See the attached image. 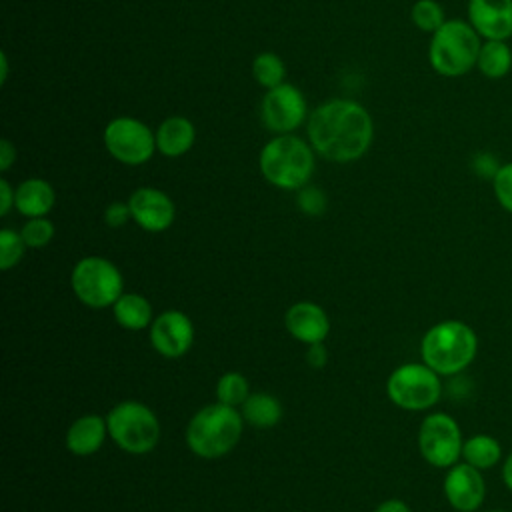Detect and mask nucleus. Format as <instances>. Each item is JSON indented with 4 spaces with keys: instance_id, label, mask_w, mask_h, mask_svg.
Listing matches in <instances>:
<instances>
[{
    "instance_id": "obj_5",
    "label": "nucleus",
    "mask_w": 512,
    "mask_h": 512,
    "mask_svg": "<svg viewBox=\"0 0 512 512\" xmlns=\"http://www.w3.org/2000/svg\"><path fill=\"white\" fill-rule=\"evenodd\" d=\"M480 34L464 20H446L430 38L428 60L434 72L446 78L468 74L480 54Z\"/></svg>"
},
{
    "instance_id": "obj_10",
    "label": "nucleus",
    "mask_w": 512,
    "mask_h": 512,
    "mask_svg": "<svg viewBox=\"0 0 512 512\" xmlns=\"http://www.w3.org/2000/svg\"><path fill=\"white\" fill-rule=\"evenodd\" d=\"M102 138L108 154L126 166H140L156 152V134L138 118L118 116L110 120Z\"/></svg>"
},
{
    "instance_id": "obj_22",
    "label": "nucleus",
    "mask_w": 512,
    "mask_h": 512,
    "mask_svg": "<svg viewBox=\"0 0 512 512\" xmlns=\"http://www.w3.org/2000/svg\"><path fill=\"white\" fill-rule=\"evenodd\" d=\"M476 68L488 80L504 78L512 68V50L506 40H486L480 48Z\"/></svg>"
},
{
    "instance_id": "obj_26",
    "label": "nucleus",
    "mask_w": 512,
    "mask_h": 512,
    "mask_svg": "<svg viewBox=\"0 0 512 512\" xmlns=\"http://www.w3.org/2000/svg\"><path fill=\"white\" fill-rule=\"evenodd\" d=\"M410 18L422 32L434 34L444 22V8L436 0H416L410 8Z\"/></svg>"
},
{
    "instance_id": "obj_20",
    "label": "nucleus",
    "mask_w": 512,
    "mask_h": 512,
    "mask_svg": "<svg viewBox=\"0 0 512 512\" xmlns=\"http://www.w3.org/2000/svg\"><path fill=\"white\" fill-rule=\"evenodd\" d=\"M114 320L118 326L130 332H140L144 328H150L154 314H152V304L148 302L146 296L138 292H124L112 306Z\"/></svg>"
},
{
    "instance_id": "obj_8",
    "label": "nucleus",
    "mask_w": 512,
    "mask_h": 512,
    "mask_svg": "<svg viewBox=\"0 0 512 512\" xmlns=\"http://www.w3.org/2000/svg\"><path fill=\"white\" fill-rule=\"evenodd\" d=\"M390 402L408 412L432 408L442 396L440 374L424 362H406L394 368L386 380Z\"/></svg>"
},
{
    "instance_id": "obj_24",
    "label": "nucleus",
    "mask_w": 512,
    "mask_h": 512,
    "mask_svg": "<svg viewBox=\"0 0 512 512\" xmlns=\"http://www.w3.org/2000/svg\"><path fill=\"white\" fill-rule=\"evenodd\" d=\"M250 396V384L244 374L230 370L224 372L216 382V400L234 408H240Z\"/></svg>"
},
{
    "instance_id": "obj_36",
    "label": "nucleus",
    "mask_w": 512,
    "mask_h": 512,
    "mask_svg": "<svg viewBox=\"0 0 512 512\" xmlns=\"http://www.w3.org/2000/svg\"><path fill=\"white\" fill-rule=\"evenodd\" d=\"M374 512H412L410 506L404 502V500H398V498H388L384 502H380Z\"/></svg>"
},
{
    "instance_id": "obj_35",
    "label": "nucleus",
    "mask_w": 512,
    "mask_h": 512,
    "mask_svg": "<svg viewBox=\"0 0 512 512\" xmlns=\"http://www.w3.org/2000/svg\"><path fill=\"white\" fill-rule=\"evenodd\" d=\"M16 162V148L10 140H0V170L6 172Z\"/></svg>"
},
{
    "instance_id": "obj_34",
    "label": "nucleus",
    "mask_w": 512,
    "mask_h": 512,
    "mask_svg": "<svg viewBox=\"0 0 512 512\" xmlns=\"http://www.w3.org/2000/svg\"><path fill=\"white\" fill-rule=\"evenodd\" d=\"M16 200V190H12L10 182L6 178L0 180V216H6Z\"/></svg>"
},
{
    "instance_id": "obj_13",
    "label": "nucleus",
    "mask_w": 512,
    "mask_h": 512,
    "mask_svg": "<svg viewBox=\"0 0 512 512\" xmlns=\"http://www.w3.org/2000/svg\"><path fill=\"white\" fill-rule=\"evenodd\" d=\"M444 496L458 512H476L486 498V482L482 470L468 462H456L444 476Z\"/></svg>"
},
{
    "instance_id": "obj_39",
    "label": "nucleus",
    "mask_w": 512,
    "mask_h": 512,
    "mask_svg": "<svg viewBox=\"0 0 512 512\" xmlns=\"http://www.w3.org/2000/svg\"><path fill=\"white\" fill-rule=\"evenodd\" d=\"M488 512H504V510H488Z\"/></svg>"
},
{
    "instance_id": "obj_16",
    "label": "nucleus",
    "mask_w": 512,
    "mask_h": 512,
    "mask_svg": "<svg viewBox=\"0 0 512 512\" xmlns=\"http://www.w3.org/2000/svg\"><path fill=\"white\" fill-rule=\"evenodd\" d=\"M284 326L288 334L302 344L324 342L330 332V318L316 302H296L284 314Z\"/></svg>"
},
{
    "instance_id": "obj_17",
    "label": "nucleus",
    "mask_w": 512,
    "mask_h": 512,
    "mask_svg": "<svg viewBox=\"0 0 512 512\" xmlns=\"http://www.w3.org/2000/svg\"><path fill=\"white\" fill-rule=\"evenodd\" d=\"M106 436H110L106 418L98 414H84L68 426L64 444L74 456H92L102 448Z\"/></svg>"
},
{
    "instance_id": "obj_37",
    "label": "nucleus",
    "mask_w": 512,
    "mask_h": 512,
    "mask_svg": "<svg viewBox=\"0 0 512 512\" xmlns=\"http://www.w3.org/2000/svg\"><path fill=\"white\" fill-rule=\"evenodd\" d=\"M502 480H504L506 488L512 492V452L504 458V464H502Z\"/></svg>"
},
{
    "instance_id": "obj_1",
    "label": "nucleus",
    "mask_w": 512,
    "mask_h": 512,
    "mask_svg": "<svg viewBox=\"0 0 512 512\" xmlns=\"http://www.w3.org/2000/svg\"><path fill=\"white\" fill-rule=\"evenodd\" d=\"M306 132L316 154L330 162L346 164L368 152L374 138V122L362 104L334 98L308 116Z\"/></svg>"
},
{
    "instance_id": "obj_29",
    "label": "nucleus",
    "mask_w": 512,
    "mask_h": 512,
    "mask_svg": "<svg viewBox=\"0 0 512 512\" xmlns=\"http://www.w3.org/2000/svg\"><path fill=\"white\" fill-rule=\"evenodd\" d=\"M492 188L498 204L512 214V160L500 166V170L492 178Z\"/></svg>"
},
{
    "instance_id": "obj_23",
    "label": "nucleus",
    "mask_w": 512,
    "mask_h": 512,
    "mask_svg": "<svg viewBox=\"0 0 512 512\" xmlns=\"http://www.w3.org/2000/svg\"><path fill=\"white\" fill-rule=\"evenodd\" d=\"M462 460L478 470H488L502 460V446L490 434H474L464 440Z\"/></svg>"
},
{
    "instance_id": "obj_38",
    "label": "nucleus",
    "mask_w": 512,
    "mask_h": 512,
    "mask_svg": "<svg viewBox=\"0 0 512 512\" xmlns=\"http://www.w3.org/2000/svg\"><path fill=\"white\" fill-rule=\"evenodd\" d=\"M8 78V56L6 52L0 54V84H4Z\"/></svg>"
},
{
    "instance_id": "obj_27",
    "label": "nucleus",
    "mask_w": 512,
    "mask_h": 512,
    "mask_svg": "<svg viewBox=\"0 0 512 512\" xmlns=\"http://www.w3.org/2000/svg\"><path fill=\"white\" fill-rule=\"evenodd\" d=\"M26 244L20 236V232L12 230V228H2L0 230V270L8 272L10 268H14L24 252H26Z\"/></svg>"
},
{
    "instance_id": "obj_11",
    "label": "nucleus",
    "mask_w": 512,
    "mask_h": 512,
    "mask_svg": "<svg viewBox=\"0 0 512 512\" xmlns=\"http://www.w3.org/2000/svg\"><path fill=\"white\" fill-rule=\"evenodd\" d=\"M260 116L270 132L292 134L304 124L306 118L304 94L288 82L270 88L262 98Z\"/></svg>"
},
{
    "instance_id": "obj_21",
    "label": "nucleus",
    "mask_w": 512,
    "mask_h": 512,
    "mask_svg": "<svg viewBox=\"0 0 512 512\" xmlns=\"http://www.w3.org/2000/svg\"><path fill=\"white\" fill-rule=\"evenodd\" d=\"M246 424L258 430L274 428L282 420V404L268 392H250L246 402L240 406Z\"/></svg>"
},
{
    "instance_id": "obj_4",
    "label": "nucleus",
    "mask_w": 512,
    "mask_h": 512,
    "mask_svg": "<svg viewBox=\"0 0 512 512\" xmlns=\"http://www.w3.org/2000/svg\"><path fill=\"white\" fill-rule=\"evenodd\" d=\"M264 180L280 190H300L314 172V148L294 134H276L258 158Z\"/></svg>"
},
{
    "instance_id": "obj_18",
    "label": "nucleus",
    "mask_w": 512,
    "mask_h": 512,
    "mask_svg": "<svg viewBox=\"0 0 512 512\" xmlns=\"http://www.w3.org/2000/svg\"><path fill=\"white\" fill-rule=\"evenodd\" d=\"M56 202V192L52 184L44 178H26L16 188L14 208L26 218L46 216Z\"/></svg>"
},
{
    "instance_id": "obj_30",
    "label": "nucleus",
    "mask_w": 512,
    "mask_h": 512,
    "mask_svg": "<svg viewBox=\"0 0 512 512\" xmlns=\"http://www.w3.org/2000/svg\"><path fill=\"white\" fill-rule=\"evenodd\" d=\"M296 204L300 208V212L308 214V216H320L326 210V194L314 186H304L300 190H296Z\"/></svg>"
},
{
    "instance_id": "obj_6",
    "label": "nucleus",
    "mask_w": 512,
    "mask_h": 512,
    "mask_svg": "<svg viewBox=\"0 0 512 512\" xmlns=\"http://www.w3.org/2000/svg\"><path fill=\"white\" fill-rule=\"evenodd\" d=\"M112 442L134 456L152 452L160 442V420L156 412L138 400H122L106 414Z\"/></svg>"
},
{
    "instance_id": "obj_12",
    "label": "nucleus",
    "mask_w": 512,
    "mask_h": 512,
    "mask_svg": "<svg viewBox=\"0 0 512 512\" xmlns=\"http://www.w3.org/2000/svg\"><path fill=\"white\" fill-rule=\"evenodd\" d=\"M150 344L164 358H180L194 344V324L180 310H164L150 324Z\"/></svg>"
},
{
    "instance_id": "obj_2",
    "label": "nucleus",
    "mask_w": 512,
    "mask_h": 512,
    "mask_svg": "<svg viewBox=\"0 0 512 512\" xmlns=\"http://www.w3.org/2000/svg\"><path fill=\"white\" fill-rule=\"evenodd\" d=\"M244 418L234 406L214 402L206 404L188 420L186 446L192 454L204 460H218L230 454L242 436Z\"/></svg>"
},
{
    "instance_id": "obj_19",
    "label": "nucleus",
    "mask_w": 512,
    "mask_h": 512,
    "mask_svg": "<svg viewBox=\"0 0 512 512\" xmlns=\"http://www.w3.org/2000/svg\"><path fill=\"white\" fill-rule=\"evenodd\" d=\"M154 134H156V150L168 158H178L186 154L196 140L194 124L186 116L166 118Z\"/></svg>"
},
{
    "instance_id": "obj_9",
    "label": "nucleus",
    "mask_w": 512,
    "mask_h": 512,
    "mask_svg": "<svg viewBox=\"0 0 512 512\" xmlns=\"http://www.w3.org/2000/svg\"><path fill=\"white\" fill-rule=\"evenodd\" d=\"M462 430L446 412L428 414L418 428L420 456L434 468H450L462 458Z\"/></svg>"
},
{
    "instance_id": "obj_28",
    "label": "nucleus",
    "mask_w": 512,
    "mask_h": 512,
    "mask_svg": "<svg viewBox=\"0 0 512 512\" xmlns=\"http://www.w3.org/2000/svg\"><path fill=\"white\" fill-rule=\"evenodd\" d=\"M20 236L28 248H44L54 238V224L46 218H28L20 228Z\"/></svg>"
},
{
    "instance_id": "obj_32",
    "label": "nucleus",
    "mask_w": 512,
    "mask_h": 512,
    "mask_svg": "<svg viewBox=\"0 0 512 512\" xmlns=\"http://www.w3.org/2000/svg\"><path fill=\"white\" fill-rule=\"evenodd\" d=\"M132 218L128 202H110L104 210V222L110 228H122Z\"/></svg>"
},
{
    "instance_id": "obj_15",
    "label": "nucleus",
    "mask_w": 512,
    "mask_h": 512,
    "mask_svg": "<svg viewBox=\"0 0 512 512\" xmlns=\"http://www.w3.org/2000/svg\"><path fill=\"white\" fill-rule=\"evenodd\" d=\"M468 22L484 40L512 36V0H468Z\"/></svg>"
},
{
    "instance_id": "obj_25",
    "label": "nucleus",
    "mask_w": 512,
    "mask_h": 512,
    "mask_svg": "<svg viewBox=\"0 0 512 512\" xmlns=\"http://www.w3.org/2000/svg\"><path fill=\"white\" fill-rule=\"evenodd\" d=\"M252 76L260 86L270 90L284 84L286 68L280 56H276L274 52H262L252 62Z\"/></svg>"
},
{
    "instance_id": "obj_7",
    "label": "nucleus",
    "mask_w": 512,
    "mask_h": 512,
    "mask_svg": "<svg viewBox=\"0 0 512 512\" xmlns=\"http://www.w3.org/2000/svg\"><path fill=\"white\" fill-rule=\"evenodd\" d=\"M74 296L88 308H112L124 294V278L118 266L104 256L80 258L70 272Z\"/></svg>"
},
{
    "instance_id": "obj_3",
    "label": "nucleus",
    "mask_w": 512,
    "mask_h": 512,
    "mask_svg": "<svg viewBox=\"0 0 512 512\" xmlns=\"http://www.w3.org/2000/svg\"><path fill=\"white\" fill-rule=\"evenodd\" d=\"M478 352V336L462 320H442L430 326L420 342L422 362L440 376H454L468 368Z\"/></svg>"
},
{
    "instance_id": "obj_14",
    "label": "nucleus",
    "mask_w": 512,
    "mask_h": 512,
    "mask_svg": "<svg viewBox=\"0 0 512 512\" xmlns=\"http://www.w3.org/2000/svg\"><path fill=\"white\" fill-rule=\"evenodd\" d=\"M132 220L146 232H164L174 224L176 206L172 198L160 188L142 186L128 198Z\"/></svg>"
},
{
    "instance_id": "obj_31",
    "label": "nucleus",
    "mask_w": 512,
    "mask_h": 512,
    "mask_svg": "<svg viewBox=\"0 0 512 512\" xmlns=\"http://www.w3.org/2000/svg\"><path fill=\"white\" fill-rule=\"evenodd\" d=\"M500 162L496 160V156L494 154H490V152H478V154H474V158H472V170L480 176V178H494L496 176V172L500 170Z\"/></svg>"
},
{
    "instance_id": "obj_33",
    "label": "nucleus",
    "mask_w": 512,
    "mask_h": 512,
    "mask_svg": "<svg viewBox=\"0 0 512 512\" xmlns=\"http://www.w3.org/2000/svg\"><path fill=\"white\" fill-rule=\"evenodd\" d=\"M306 362L312 368H322L328 362V350L324 346V342H316V344H308L306 348Z\"/></svg>"
}]
</instances>
